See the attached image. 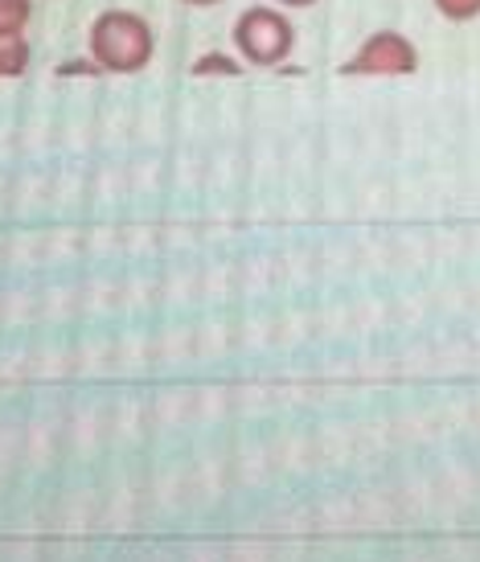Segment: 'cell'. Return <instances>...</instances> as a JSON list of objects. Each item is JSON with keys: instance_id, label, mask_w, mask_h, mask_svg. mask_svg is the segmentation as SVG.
Masks as SVG:
<instances>
[{"instance_id": "6da1fadb", "label": "cell", "mask_w": 480, "mask_h": 562, "mask_svg": "<svg viewBox=\"0 0 480 562\" xmlns=\"http://www.w3.org/2000/svg\"><path fill=\"white\" fill-rule=\"evenodd\" d=\"M87 49H91V63L103 66L108 75H139L144 66L153 63L156 37L153 25L139 13L108 9V13H99L91 21Z\"/></svg>"}, {"instance_id": "7a4b0ae2", "label": "cell", "mask_w": 480, "mask_h": 562, "mask_svg": "<svg viewBox=\"0 0 480 562\" xmlns=\"http://www.w3.org/2000/svg\"><path fill=\"white\" fill-rule=\"evenodd\" d=\"M234 49L238 58L250 66H279L292 58L295 49V25L283 9L271 4H255L234 21Z\"/></svg>"}, {"instance_id": "3957f363", "label": "cell", "mask_w": 480, "mask_h": 562, "mask_svg": "<svg viewBox=\"0 0 480 562\" xmlns=\"http://www.w3.org/2000/svg\"><path fill=\"white\" fill-rule=\"evenodd\" d=\"M418 49L415 42L399 30L370 33L357 54L345 63V75H361V79H399V75H415Z\"/></svg>"}, {"instance_id": "277c9868", "label": "cell", "mask_w": 480, "mask_h": 562, "mask_svg": "<svg viewBox=\"0 0 480 562\" xmlns=\"http://www.w3.org/2000/svg\"><path fill=\"white\" fill-rule=\"evenodd\" d=\"M25 70H30L25 33H0V79H21Z\"/></svg>"}, {"instance_id": "5b68a950", "label": "cell", "mask_w": 480, "mask_h": 562, "mask_svg": "<svg viewBox=\"0 0 480 562\" xmlns=\"http://www.w3.org/2000/svg\"><path fill=\"white\" fill-rule=\"evenodd\" d=\"M33 21V0H0V33H25Z\"/></svg>"}, {"instance_id": "8992f818", "label": "cell", "mask_w": 480, "mask_h": 562, "mask_svg": "<svg viewBox=\"0 0 480 562\" xmlns=\"http://www.w3.org/2000/svg\"><path fill=\"white\" fill-rule=\"evenodd\" d=\"M435 9L448 16V21H477L480 16V0H435Z\"/></svg>"}, {"instance_id": "52a82bcc", "label": "cell", "mask_w": 480, "mask_h": 562, "mask_svg": "<svg viewBox=\"0 0 480 562\" xmlns=\"http://www.w3.org/2000/svg\"><path fill=\"white\" fill-rule=\"evenodd\" d=\"M279 9H312V4H316V0H276Z\"/></svg>"}, {"instance_id": "ba28073f", "label": "cell", "mask_w": 480, "mask_h": 562, "mask_svg": "<svg viewBox=\"0 0 480 562\" xmlns=\"http://www.w3.org/2000/svg\"><path fill=\"white\" fill-rule=\"evenodd\" d=\"M181 4H193V9H210V4H217V0H181Z\"/></svg>"}]
</instances>
